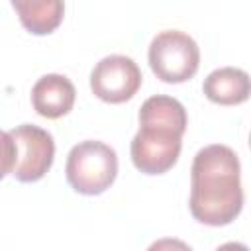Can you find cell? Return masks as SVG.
Listing matches in <instances>:
<instances>
[{"instance_id":"obj_1","label":"cell","mask_w":251,"mask_h":251,"mask_svg":"<svg viewBox=\"0 0 251 251\" xmlns=\"http://www.w3.org/2000/svg\"><path fill=\"white\" fill-rule=\"evenodd\" d=\"M239 159L227 145H206L190 169V214L204 226H227L243 208Z\"/></svg>"},{"instance_id":"obj_2","label":"cell","mask_w":251,"mask_h":251,"mask_svg":"<svg viewBox=\"0 0 251 251\" xmlns=\"http://www.w3.org/2000/svg\"><path fill=\"white\" fill-rule=\"evenodd\" d=\"M65 175L69 184L78 194H102L116 180L118 155L110 145L102 141H80L67 155Z\"/></svg>"},{"instance_id":"obj_3","label":"cell","mask_w":251,"mask_h":251,"mask_svg":"<svg viewBox=\"0 0 251 251\" xmlns=\"http://www.w3.org/2000/svg\"><path fill=\"white\" fill-rule=\"evenodd\" d=\"M200 65L196 41L178 29L157 33L149 45V67L163 82H184L192 78Z\"/></svg>"},{"instance_id":"obj_4","label":"cell","mask_w":251,"mask_h":251,"mask_svg":"<svg viewBox=\"0 0 251 251\" xmlns=\"http://www.w3.org/2000/svg\"><path fill=\"white\" fill-rule=\"evenodd\" d=\"M16 143V165L12 175L20 182H35L47 175L55 157L53 135L37 126L24 124L8 131Z\"/></svg>"},{"instance_id":"obj_5","label":"cell","mask_w":251,"mask_h":251,"mask_svg":"<svg viewBox=\"0 0 251 251\" xmlns=\"http://www.w3.org/2000/svg\"><path fill=\"white\" fill-rule=\"evenodd\" d=\"M182 149V135L163 127L139 126L131 139V161L145 175H163L176 163Z\"/></svg>"},{"instance_id":"obj_6","label":"cell","mask_w":251,"mask_h":251,"mask_svg":"<svg viewBox=\"0 0 251 251\" xmlns=\"http://www.w3.org/2000/svg\"><path fill=\"white\" fill-rule=\"evenodd\" d=\"M141 71L131 57L108 55L96 63L90 73L92 92L110 104H122L129 100L141 86Z\"/></svg>"},{"instance_id":"obj_7","label":"cell","mask_w":251,"mask_h":251,"mask_svg":"<svg viewBox=\"0 0 251 251\" xmlns=\"http://www.w3.org/2000/svg\"><path fill=\"white\" fill-rule=\"evenodd\" d=\"M76 90L65 75H45L31 88L33 110L49 120H57L69 114L75 106Z\"/></svg>"},{"instance_id":"obj_8","label":"cell","mask_w":251,"mask_h":251,"mask_svg":"<svg viewBox=\"0 0 251 251\" xmlns=\"http://www.w3.org/2000/svg\"><path fill=\"white\" fill-rule=\"evenodd\" d=\"M202 90H204L206 98L216 104L235 106L249 98L251 82H249V75L243 69L222 67V69L212 71L204 78Z\"/></svg>"},{"instance_id":"obj_9","label":"cell","mask_w":251,"mask_h":251,"mask_svg":"<svg viewBox=\"0 0 251 251\" xmlns=\"http://www.w3.org/2000/svg\"><path fill=\"white\" fill-rule=\"evenodd\" d=\"M186 124H188L186 110L173 96H165V94L151 96L139 108V126L163 127L182 135L186 131Z\"/></svg>"},{"instance_id":"obj_10","label":"cell","mask_w":251,"mask_h":251,"mask_svg":"<svg viewBox=\"0 0 251 251\" xmlns=\"http://www.w3.org/2000/svg\"><path fill=\"white\" fill-rule=\"evenodd\" d=\"M12 8L18 12L22 25L35 35L51 33L65 14L61 0H12Z\"/></svg>"},{"instance_id":"obj_11","label":"cell","mask_w":251,"mask_h":251,"mask_svg":"<svg viewBox=\"0 0 251 251\" xmlns=\"http://www.w3.org/2000/svg\"><path fill=\"white\" fill-rule=\"evenodd\" d=\"M16 165V143L8 131L0 129V180L14 171Z\"/></svg>"},{"instance_id":"obj_12","label":"cell","mask_w":251,"mask_h":251,"mask_svg":"<svg viewBox=\"0 0 251 251\" xmlns=\"http://www.w3.org/2000/svg\"><path fill=\"white\" fill-rule=\"evenodd\" d=\"M147 251H192V247L176 237H161L157 241H153Z\"/></svg>"},{"instance_id":"obj_13","label":"cell","mask_w":251,"mask_h":251,"mask_svg":"<svg viewBox=\"0 0 251 251\" xmlns=\"http://www.w3.org/2000/svg\"><path fill=\"white\" fill-rule=\"evenodd\" d=\"M216 251H249V249H247V245H243V243H237V241H227V243L220 245Z\"/></svg>"}]
</instances>
